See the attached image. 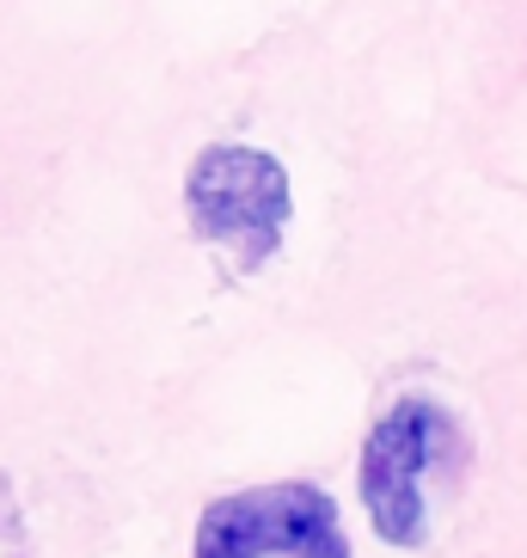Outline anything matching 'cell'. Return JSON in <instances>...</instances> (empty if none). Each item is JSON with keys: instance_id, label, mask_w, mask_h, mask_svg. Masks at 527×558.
Wrapping results in <instances>:
<instances>
[{"instance_id": "obj_3", "label": "cell", "mask_w": 527, "mask_h": 558, "mask_svg": "<svg viewBox=\"0 0 527 558\" xmlns=\"http://www.w3.org/2000/svg\"><path fill=\"white\" fill-rule=\"evenodd\" d=\"M191 558H350V527L326 485L277 478L209 497Z\"/></svg>"}, {"instance_id": "obj_2", "label": "cell", "mask_w": 527, "mask_h": 558, "mask_svg": "<svg viewBox=\"0 0 527 558\" xmlns=\"http://www.w3.org/2000/svg\"><path fill=\"white\" fill-rule=\"evenodd\" d=\"M184 215L197 240L221 246L240 270H258L289 233V172L277 154L246 148V142H215L184 172Z\"/></svg>"}, {"instance_id": "obj_1", "label": "cell", "mask_w": 527, "mask_h": 558, "mask_svg": "<svg viewBox=\"0 0 527 558\" xmlns=\"http://www.w3.org/2000/svg\"><path fill=\"white\" fill-rule=\"evenodd\" d=\"M466 436L454 411L429 393H405L375 417L356 460V492H363L368 527L399 553L429 546V478L461 466Z\"/></svg>"}]
</instances>
